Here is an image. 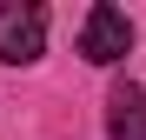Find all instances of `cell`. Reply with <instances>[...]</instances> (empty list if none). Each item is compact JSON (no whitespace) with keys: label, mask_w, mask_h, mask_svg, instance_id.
<instances>
[{"label":"cell","mask_w":146,"mask_h":140,"mask_svg":"<svg viewBox=\"0 0 146 140\" xmlns=\"http://www.w3.org/2000/svg\"><path fill=\"white\" fill-rule=\"evenodd\" d=\"M46 54V7H33V0H7L0 7V60L27 67Z\"/></svg>","instance_id":"obj_1"},{"label":"cell","mask_w":146,"mask_h":140,"mask_svg":"<svg viewBox=\"0 0 146 140\" xmlns=\"http://www.w3.org/2000/svg\"><path fill=\"white\" fill-rule=\"evenodd\" d=\"M126 47H133V20L119 13V7H86V20H80V54L93 60V67H113V60H126Z\"/></svg>","instance_id":"obj_2"},{"label":"cell","mask_w":146,"mask_h":140,"mask_svg":"<svg viewBox=\"0 0 146 140\" xmlns=\"http://www.w3.org/2000/svg\"><path fill=\"white\" fill-rule=\"evenodd\" d=\"M106 140H146V87L119 80L106 93Z\"/></svg>","instance_id":"obj_3"}]
</instances>
